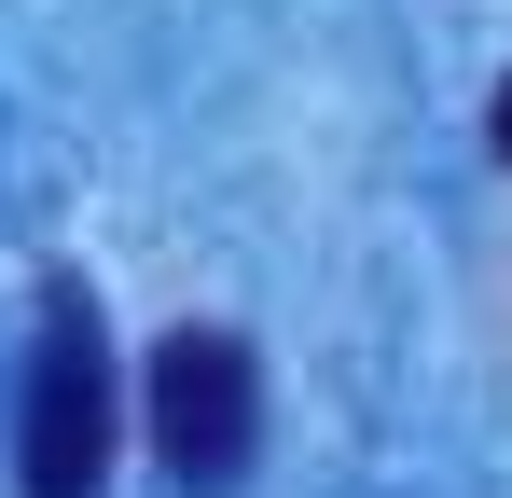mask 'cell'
Returning a JSON list of instances; mask_svg holds the SVG:
<instances>
[{
	"label": "cell",
	"instance_id": "3957f363",
	"mask_svg": "<svg viewBox=\"0 0 512 498\" xmlns=\"http://www.w3.org/2000/svg\"><path fill=\"white\" fill-rule=\"evenodd\" d=\"M499 153H512V83H499Z\"/></svg>",
	"mask_w": 512,
	"mask_h": 498
},
{
	"label": "cell",
	"instance_id": "6da1fadb",
	"mask_svg": "<svg viewBox=\"0 0 512 498\" xmlns=\"http://www.w3.org/2000/svg\"><path fill=\"white\" fill-rule=\"evenodd\" d=\"M111 485V332L84 291H42L28 415H14V498H97Z\"/></svg>",
	"mask_w": 512,
	"mask_h": 498
},
{
	"label": "cell",
	"instance_id": "7a4b0ae2",
	"mask_svg": "<svg viewBox=\"0 0 512 498\" xmlns=\"http://www.w3.org/2000/svg\"><path fill=\"white\" fill-rule=\"evenodd\" d=\"M263 443V360L236 346V332L180 319L167 346H153V457H167L180 498H222L236 471H250Z\"/></svg>",
	"mask_w": 512,
	"mask_h": 498
}]
</instances>
